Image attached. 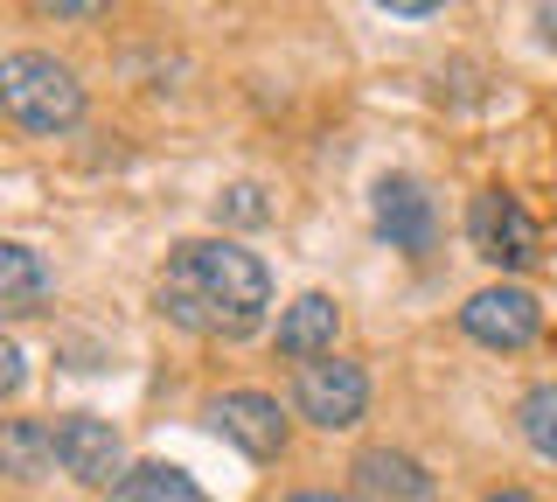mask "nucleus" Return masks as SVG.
<instances>
[{
  "label": "nucleus",
  "instance_id": "obj_1",
  "mask_svg": "<svg viewBox=\"0 0 557 502\" xmlns=\"http://www.w3.org/2000/svg\"><path fill=\"white\" fill-rule=\"evenodd\" d=\"M272 307V272L258 252L231 245V237H188L174 245L161 272V315L188 335H251Z\"/></svg>",
  "mask_w": 557,
  "mask_h": 502
},
{
  "label": "nucleus",
  "instance_id": "obj_2",
  "mask_svg": "<svg viewBox=\"0 0 557 502\" xmlns=\"http://www.w3.org/2000/svg\"><path fill=\"white\" fill-rule=\"evenodd\" d=\"M0 106H8V119L28 126V133H70L84 119V84L70 77L57 57L14 49V57L0 63Z\"/></svg>",
  "mask_w": 557,
  "mask_h": 502
},
{
  "label": "nucleus",
  "instance_id": "obj_3",
  "mask_svg": "<svg viewBox=\"0 0 557 502\" xmlns=\"http://www.w3.org/2000/svg\"><path fill=\"white\" fill-rule=\"evenodd\" d=\"M467 237H474V252L487 266H509V272L544 258V231H536V217L522 210V196H509V188H481L474 210H467Z\"/></svg>",
  "mask_w": 557,
  "mask_h": 502
},
{
  "label": "nucleus",
  "instance_id": "obj_4",
  "mask_svg": "<svg viewBox=\"0 0 557 502\" xmlns=\"http://www.w3.org/2000/svg\"><path fill=\"white\" fill-rule=\"evenodd\" d=\"M293 405H300V419L342 432L362 419V405H370V377H362V363L348 356H321V363H300V384H293Z\"/></svg>",
  "mask_w": 557,
  "mask_h": 502
},
{
  "label": "nucleus",
  "instance_id": "obj_5",
  "mask_svg": "<svg viewBox=\"0 0 557 502\" xmlns=\"http://www.w3.org/2000/svg\"><path fill=\"white\" fill-rule=\"evenodd\" d=\"M49 440H57L63 475L84 481V489H112V481H126V446H119L112 419H98V412H70V419L49 426Z\"/></svg>",
  "mask_w": 557,
  "mask_h": 502
},
{
  "label": "nucleus",
  "instance_id": "obj_6",
  "mask_svg": "<svg viewBox=\"0 0 557 502\" xmlns=\"http://www.w3.org/2000/svg\"><path fill=\"white\" fill-rule=\"evenodd\" d=\"M460 328L474 342H487V350H530L544 335V301L530 286H481L460 307Z\"/></svg>",
  "mask_w": 557,
  "mask_h": 502
},
{
  "label": "nucleus",
  "instance_id": "obj_7",
  "mask_svg": "<svg viewBox=\"0 0 557 502\" xmlns=\"http://www.w3.org/2000/svg\"><path fill=\"white\" fill-rule=\"evenodd\" d=\"M209 419H216L223 440H237L251 461L286 454V412H278V397H265V391H223L216 405H209Z\"/></svg>",
  "mask_w": 557,
  "mask_h": 502
},
{
  "label": "nucleus",
  "instance_id": "obj_8",
  "mask_svg": "<svg viewBox=\"0 0 557 502\" xmlns=\"http://www.w3.org/2000/svg\"><path fill=\"white\" fill-rule=\"evenodd\" d=\"M370 210H376V231L391 237V252H432V237H440L432 196L411 175H383L376 196H370Z\"/></svg>",
  "mask_w": 557,
  "mask_h": 502
},
{
  "label": "nucleus",
  "instance_id": "obj_9",
  "mask_svg": "<svg viewBox=\"0 0 557 502\" xmlns=\"http://www.w3.org/2000/svg\"><path fill=\"white\" fill-rule=\"evenodd\" d=\"M335 321H342V307L327 301V293H300V301L278 315V356H293V363L335 356Z\"/></svg>",
  "mask_w": 557,
  "mask_h": 502
},
{
  "label": "nucleus",
  "instance_id": "obj_10",
  "mask_svg": "<svg viewBox=\"0 0 557 502\" xmlns=\"http://www.w3.org/2000/svg\"><path fill=\"white\" fill-rule=\"evenodd\" d=\"M356 481H362V495H376V502H432V475L411 454H397V446L356 454Z\"/></svg>",
  "mask_w": 557,
  "mask_h": 502
},
{
  "label": "nucleus",
  "instance_id": "obj_11",
  "mask_svg": "<svg viewBox=\"0 0 557 502\" xmlns=\"http://www.w3.org/2000/svg\"><path fill=\"white\" fill-rule=\"evenodd\" d=\"M42 293H49L42 258L28 245H0V307H8V315H28V307H42Z\"/></svg>",
  "mask_w": 557,
  "mask_h": 502
},
{
  "label": "nucleus",
  "instance_id": "obj_12",
  "mask_svg": "<svg viewBox=\"0 0 557 502\" xmlns=\"http://www.w3.org/2000/svg\"><path fill=\"white\" fill-rule=\"evenodd\" d=\"M119 502H209V495L182 475V467L139 461V467H126V481H119Z\"/></svg>",
  "mask_w": 557,
  "mask_h": 502
},
{
  "label": "nucleus",
  "instance_id": "obj_13",
  "mask_svg": "<svg viewBox=\"0 0 557 502\" xmlns=\"http://www.w3.org/2000/svg\"><path fill=\"white\" fill-rule=\"evenodd\" d=\"M49 461H57V440L35 419H8V432H0V467H8L14 481H35Z\"/></svg>",
  "mask_w": 557,
  "mask_h": 502
},
{
  "label": "nucleus",
  "instance_id": "obj_14",
  "mask_svg": "<svg viewBox=\"0 0 557 502\" xmlns=\"http://www.w3.org/2000/svg\"><path fill=\"white\" fill-rule=\"evenodd\" d=\"M516 426H522V440H530L544 461H557V384H536V391H522V405H516Z\"/></svg>",
  "mask_w": 557,
  "mask_h": 502
},
{
  "label": "nucleus",
  "instance_id": "obj_15",
  "mask_svg": "<svg viewBox=\"0 0 557 502\" xmlns=\"http://www.w3.org/2000/svg\"><path fill=\"white\" fill-rule=\"evenodd\" d=\"M223 217H231V223H265V196H258L251 182H237L231 196H223Z\"/></svg>",
  "mask_w": 557,
  "mask_h": 502
},
{
  "label": "nucleus",
  "instance_id": "obj_16",
  "mask_svg": "<svg viewBox=\"0 0 557 502\" xmlns=\"http://www.w3.org/2000/svg\"><path fill=\"white\" fill-rule=\"evenodd\" d=\"M0 391H22V350H14V342H8V350H0Z\"/></svg>",
  "mask_w": 557,
  "mask_h": 502
},
{
  "label": "nucleus",
  "instance_id": "obj_17",
  "mask_svg": "<svg viewBox=\"0 0 557 502\" xmlns=\"http://www.w3.org/2000/svg\"><path fill=\"white\" fill-rule=\"evenodd\" d=\"M536 28H544V42L557 49V8H544V14H536Z\"/></svg>",
  "mask_w": 557,
  "mask_h": 502
},
{
  "label": "nucleus",
  "instance_id": "obj_18",
  "mask_svg": "<svg viewBox=\"0 0 557 502\" xmlns=\"http://www.w3.org/2000/svg\"><path fill=\"white\" fill-rule=\"evenodd\" d=\"M286 502H356V495H327V489H307V495H286Z\"/></svg>",
  "mask_w": 557,
  "mask_h": 502
},
{
  "label": "nucleus",
  "instance_id": "obj_19",
  "mask_svg": "<svg viewBox=\"0 0 557 502\" xmlns=\"http://www.w3.org/2000/svg\"><path fill=\"white\" fill-rule=\"evenodd\" d=\"M481 502H536V495H522V489H495V495H481Z\"/></svg>",
  "mask_w": 557,
  "mask_h": 502
}]
</instances>
